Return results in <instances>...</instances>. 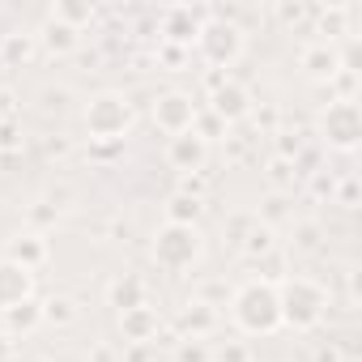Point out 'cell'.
I'll use <instances>...</instances> for the list:
<instances>
[{"label":"cell","mask_w":362,"mask_h":362,"mask_svg":"<svg viewBox=\"0 0 362 362\" xmlns=\"http://www.w3.org/2000/svg\"><path fill=\"white\" fill-rule=\"evenodd\" d=\"M230 324L243 337H273L281 332V307H277V281L252 277L230 294Z\"/></svg>","instance_id":"obj_1"},{"label":"cell","mask_w":362,"mask_h":362,"mask_svg":"<svg viewBox=\"0 0 362 362\" xmlns=\"http://www.w3.org/2000/svg\"><path fill=\"white\" fill-rule=\"evenodd\" d=\"M81 124H86L94 145H119L136 128V107H132V98L124 90H98V94L86 98Z\"/></svg>","instance_id":"obj_2"},{"label":"cell","mask_w":362,"mask_h":362,"mask_svg":"<svg viewBox=\"0 0 362 362\" xmlns=\"http://www.w3.org/2000/svg\"><path fill=\"white\" fill-rule=\"evenodd\" d=\"M277 307H281V328L311 332L328 315V290L315 277H286L277 281Z\"/></svg>","instance_id":"obj_3"},{"label":"cell","mask_w":362,"mask_h":362,"mask_svg":"<svg viewBox=\"0 0 362 362\" xmlns=\"http://www.w3.org/2000/svg\"><path fill=\"white\" fill-rule=\"evenodd\" d=\"M243 47H247V35H243V26H239L235 18H226V13H205L201 30H197V39H192V56H197L201 64H209L214 73H226L230 64H239Z\"/></svg>","instance_id":"obj_4"},{"label":"cell","mask_w":362,"mask_h":362,"mask_svg":"<svg viewBox=\"0 0 362 362\" xmlns=\"http://www.w3.org/2000/svg\"><path fill=\"white\" fill-rule=\"evenodd\" d=\"M149 256L162 273H184L192 269L201 256H205V235L201 226H175V222H162L149 239Z\"/></svg>","instance_id":"obj_5"},{"label":"cell","mask_w":362,"mask_h":362,"mask_svg":"<svg viewBox=\"0 0 362 362\" xmlns=\"http://www.w3.org/2000/svg\"><path fill=\"white\" fill-rule=\"evenodd\" d=\"M320 136L337 153H354L362 145V107L358 98H332L320 111Z\"/></svg>","instance_id":"obj_6"},{"label":"cell","mask_w":362,"mask_h":362,"mask_svg":"<svg viewBox=\"0 0 362 362\" xmlns=\"http://www.w3.org/2000/svg\"><path fill=\"white\" fill-rule=\"evenodd\" d=\"M197 115H201V103L188 94V90H162L149 107V119L158 132L166 136H179V132H192L197 128Z\"/></svg>","instance_id":"obj_7"},{"label":"cell","mask_w":362,"mask_h":362,"mask_svg":"<svg viewBox=\"0 0 362 362\" xmlns=\"http://www.w3.org/2000/svg\"><path fill=\"white\" fill-rule=\"evenodd\" d=\"M209 115H218L226 128L252 115V94L243 81L226 77V73H209Z\"/></svg>","instance_id":"obj_8"},{"label":"cell","mask_w":362,"mask_h":362,"mask_svg":"<svg viewBox=\"0 0 362 362\" xmlns=\"http://www.w3.org/2000/svg\"><path fill=\"white\" fill-rule=\"evenodd\" d=\"M162 158H166V166H170V170H179V175H197V170L209 162V141H201L197 132L166 136Z\"/></svg>","instance_id":"obj_9"},{"label":"cell","mask_w":362,"mask_h":362,"mask_svg":"<svg viewBox=\"0 0 362 362\" xmlns=\"http://www.w3.org/2000/svg\"><path fill=\"white\" fill-rule=\"evenodd\" d=\"M201 22H205V13H197V9H188V5H175V9H166V13L158 18V35H162L158 43L192 47V39H197Z\"/></svg>","instance_id":"obj_10"},{"label":"cell","mask_w":362,"mask_h":362,"mask_svg":"<svg viewBox=\"0 0 362 362\" xmlns=\"http://www.w3.org/2000/svg\"><path fill=\"white\" fill-rule=\"evenodd\" d=\"M30 298H35V273L0 256V311H9L18 303H30Z\"/></svg>","instance_id":"obj_11"},{"label":"cell","mask_w":362,"mask_h":362,"mask_svg":"<svg viewBox=\"0 0 362 362\" xmlns=\"http://www.w3.org/2000/svg\"><path fill=\"white\" fill-rule=\"evenodd\" d=\"M298 69H303V77H311V81H337V73L345 69V60H341V52H337L328 39H320V43L303 47Z\"/></svg>","instance_id":"obj_12"},{"label":"cell","mask_w":362,"mask_h":362,"mask_svg":"<svg viewBox=\"0 0 362 362\" xmlns=\"http://www.w3.org/2000/svg\"><path fill=\"white\" fill-rule=\"evenodd\" d=\"M119 332H124V341L128 345H153V337L162 332V315H158V307H132V311H124L119 315Z\"/></svg>","instance_id":"obj_13"},{"label":"cell","mask_w":362,"mask_h":362,"mask_svg":"<svg viewBox=\"0 0 362 362\" xmlns=\"http://www.w3.org/2000/svg\"><path fill=\"white\" fill-rule=\"evenodd\" d=\"M47 256H52V247H47V235H39V230H26V235H13L9 239V252H5V260H13V264H22V269H39V264H47Z\"/></svg>","instance_id":"obj_14"},{"label":"cell","mask_w":362,"mask_h":362,"mask_svg":"<svg viewBox=\"0 0 362 362\" xmlns=\"http://www.w3.org/2000/svg\"><path fill=\"white\" fill-rule=\"evenodd\" d=\"M107 307H115V315H124L132 307H145V277L141 273H119L107 286Z\"/></svg>","instance_id":"obj_15"},{"label":"cell","mask_w":362,"mask_h":362,"mask_svg":"<svg viewBox=\"0 0 362 362\" xmlns=\"http://www.w3.org/2000/svg\"><path fill=\"white\" fill-rule=\"evenodd\" d=\"M35 39H39L52 56H73V52L81 47V30H73V26H64V22H52V18L43 22V30H39Z\"/></svg>","instance_id":"obj_16"},{"label":"cell","mask_w":362,"mask_h":362,"mask_svg":"<svg viewBox=\"0 0 362 362\" xmlns=\"http://www.w3.org/2000/svg\"><path fill=\"white\" fill-rule=\"evenodd\" d=\"M0 320H5V332H9V337H18V332L30 337V332L43 324V307L30 298V303H18V307H9V311H0Z\"/></svg>","instance_id":"obj_17"},{"label":"cell","mask_w":362,"mask_h":362,"mask_svg":"<svg viewBox=\"0 0 362 362\" xmlns=\"http://www.w3.org/2000/svg\"><path fill=\"white\" fill-rule=\"evenodd\" d=\"M214 324H218V315H214V307H209V303H201V298H197V303H188V307H184V315H179V328H184V337H197V341H201V337H209V332H214Z\"/></svg>","instance_id":"obj_18"},{"label":"cell","mask_w":362,"mask_h":362,"mask_svg":"<svg viewBox=\"0 0 362 362\" xmlns=\"http://www.w3.org/2000/svg\"><path fill=\"white\" fill-rule=\"evenodd\" d=\"M201 197H192V192H175L170 201H166V222H175V226H197L201 222Z\"/></svg>","instance_id":"obj_19"},{"label":"cell","mask_w":362,"mask_h":362,"mask_svg":"<svg viewBox=\"0 0 362 362\" xmlns=\"http://www.w3.org/2000/svg\"><path fill=\"white\" fill-rule=\"evenodd\" d=\"M94 5H81V0H56V5H52V22H64V26H73V30H86L90 22H94Z\"/></svg>","instance_id":"obj_20"},{"label":"cell","mask_w":362,"mask_h":362,"mask_svg":"<svg viewBox=\"0 0 362 362\" xmlns=\"http://www.w3.org/2000/svg\"><path fill=\"white\" fill-rule=\"evenodd\" d=\"M35 47H39L35 35L13 30V35H5V43H0V60H5V64H26V60L35 56Z\"/></svg>","instance_id":"obj_21"},{"label":"cell","mask_w":362,"mask_h":362,"mask_svg":"<svg viewBox=\"0 0 362 362\" xmlns=\"http://www.w3.org/2000/svg\"><path fill=\"white\" fill-rule=\"evenodd\" d=\"M273 239H277V235H273V226H269V222H252V226H247V235L239 239V247H243L247 256H269V252H273Z\"/></svg>","instance_id":"obj_22"},{"label":"cell","mask_w":362,"mask_h":362,"mask_svg":"<svg viewBox=\"0 0 362 362\" xmlns=\"http://www.w3.org/2000/svg\"><path fill=\"white\" fill-rule=\"evenodd\" d=\"M39 307H43V324H60V328H64V324L77 320V303H73L69 294H52V298H43Z\"/></svg>","instance_id":"obj_23"},{"label":"cell","mask_w":362,"mask_h":362,"mask_svg":"<svg viewBox=\"0 0 362 362\" xmlns=\"http://www.w3.org/2000/svg\"><path fill=\"white\" fill-rule=\"evenodd\" d=\"M170 358L175 362H209V345L197 341V337H179L175 349H170Z\"/></svg>","instance_id":"obj_24"},{"label":"cell","mask_w":362,"mask_h":362,"mask_svg":"<svg viewBox=\"0 0 362 362\" xmlns=\"http://www.w3.org/2000/svg\"><path fill=\"white\" fill-rule=\"evenodd\" d=\"M192 60V47H175V43H158V64L166 69V73H179Z\"/></svg>","instance_id":"obj_25"},{"label":"cell","mask_w":362,"mask_h":362,"mask_svg":"<svg viewBox=\"0 0 362 362\" xmlns=\"http://www.w3.org/2000/svg\"><path fill=\"white\" fill-rule=\"evenodd\" d=\"M209 362H252V349L243 341H226V345L209 349Z\"/></svg>","instance_id":"obj_26"},{"label":"cell","mask_w":362,"mask_h":362,"mask_svg":"<svg viewBox=\"0 0 362 362\" xmlns=\"http://www.w3.org/2000/svg\"><path fill=\"white\" fill-rule=\"evenodd\" d=\"M18 358V345H13V337L9 332H0V362H13Z\"/></svg>","instance_id":"obj_27"},{"label":"cell","mask_w":362,"mask_h":362,"mask_svg":"<svg viewBox=\"0 0 362 362\" xmlns=\"http://www.w3.org/2000/svg\"><path fill=\"white\" fill-rule=\"evenodd\" d=\"M341 205L354 209V179H345V188H341Z\"/></svg>","instance_id":"obj_28"},{"label":"cell","mask_w":362,"mask_h":362,"mask_svg":"<svg viewBox=\"0 0 362 362\" xmlns=\"http://www.w3.org/2000/svg\"><path fill=\"white\" fill-rule=\"evenodd\" d=\"M277 13H281V18H286V22H298V18H303V9H298V5H294V9H290V5H281V9H277Z\"/></svg>","instance_id":"obj_29"},{"label":"cell","mask_w":362,"mask_h":362,"mask_svg":"<svg viewBox=\"0 0 362 362\" xmlns=\"http://www.w3.org/2000/svg\"><path fill=\"white\" fill-rule=\"evenodd\" d=\"M13 132H18V128H13V119H9L5 128H0V145H13Z\"/></svg>","instance_id":"obj_30"},{"label":"cell","mask_w":362,"mask_h":362,"mask_svg":"<svg viewBox=\"0 0 362 362\" xmlns=\"http://www.w3.org/2000/svg\"><path fill=\"white\" fill-rule=\"evenodd\" d=\"M35 362H52V358H35Z\"/></svg>","instance_id":"obj_31"}]
</instances>
